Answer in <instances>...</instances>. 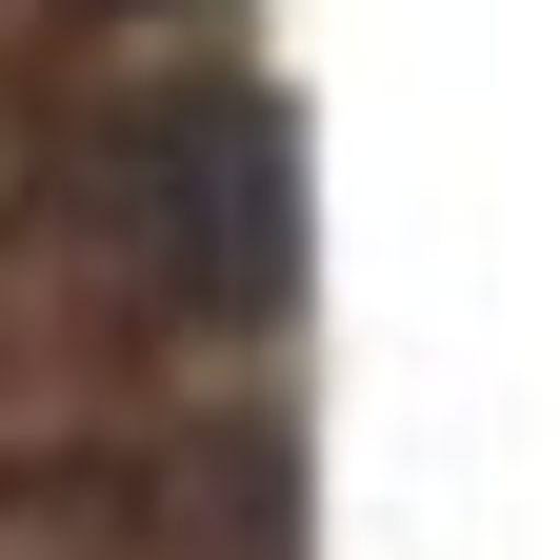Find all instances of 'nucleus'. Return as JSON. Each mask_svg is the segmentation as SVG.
I'll list each match as a JSON object with an SVG mask.
<instances>
[{
	"label": "nucleus",
	"mask_w": 560,
	"mask_h": 560,
	"mask_svg": "<svg viewBox=\"0 0 560 560\" xmlns=\"http://www.w3.org/2000/svg\"><path fill=\"white\" fill-rule=\"evenodd\" d=\"M81 221L120 241V280L161 320H260L280 280H301V140H280L260 81H161V101L101 120Z\"/></svg>",
	"instance_id": "f257e3e1"
},
{
	"label": "nucleus",
	"mask_w": 560,
	"mask_h": 560,
	"mask_svg": "<svg viewBox=\"0 0 560 560\" xmlns=\"http://www.w3.org/2000/svg\"><path fill=\"white\" fill-rule=\"evenodd\" d=\"M0 560H140V501L120 480H21L0 501Z\"/></svg>",
	"instance_id": "f03ea898"
}]
</instances>
